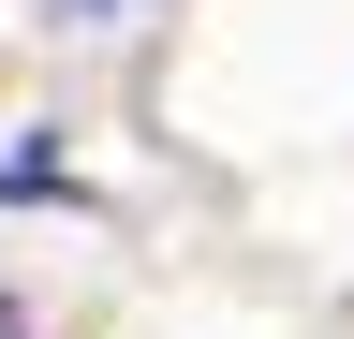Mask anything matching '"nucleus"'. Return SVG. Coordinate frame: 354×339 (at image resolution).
<instances>
[{
    "label": "nucleus",
    "instance_id": "obj_1",
    "mask_svg": "<svg viewBox=\"0 0 354 339\" xmlns=\"http://www.w3.org/2000/svg\"><path fill=\"white\" fill-rule=\"evenodd\" d=\"M0 339H30V310H15V295H0Z\"/></svg>",
    "mask_w": 354,
    "mask_h": 339
}]
</instances>
